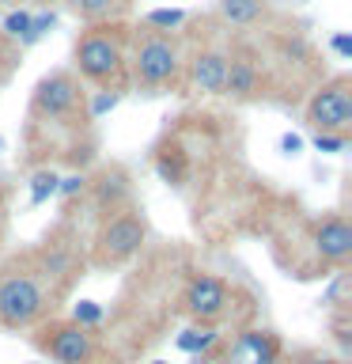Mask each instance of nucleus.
<instances>
[{
  "mask_svg": "<svg viewBox=\"0 0 352 364\" xmlns=\"http://www.w3.org/2000/svg\"><path fill=\"white\" fill-rule=\"evenodd\" d=\"M45 311V289L34 273H4L0 277V326L19 330L38 323Z\"/></svg>",
  "mask_w": 352,
  "mask_h": 364,
  "instance_id": "obj_1",
  "label": "nucleus"
},
{
  "mask_svg": "<svg viewBox=\"0 0 352 364\" xmlns=\"http://www.w3.org/2000/svg\"><path fill=\"white\" fill-rule=\"evenodd\" d=\"M178 46L167 38V34H144L133 50V76L136 84L144 87H163L178 76Z\"/></svg>",
  "mask_w": 352,
  "mask_h": 364,
  "instance_id": "obj_2",
  "label": "nucleus"
},
{
  "mask_svg": "<svg viewBox=\"0 0 352 364\" xmlns=\"http://www.w3.org/2000/svg\"><path fill=\"white\" fill-rule=\"evenodd\" d=\"M121 46L114 34L102 31H87L84 38L76 42V68L84 80H95V84H106V80L121 76Z\"/></svg>",
  "mask_w": 352,
  "mask_h": 364,
  "instance_id": "obj_3",
  "label": "nucleus"
},
{
  "mask_svg": "<svg viewBox=\"0 0 352 364\" xmlns=\"http://www.w3.org/2000/svg\"><path fill=\"white\" fill-rule=\"evenodd\" d=\"M144 239H148V224H144V216H136V213H118V216H110L106 224H102V232H99V262H106V266H118V262H129L136 250L144 247Z\"/></svg>",
  "mask_w": 352,
  "mask_h": 364,
  "instance_id": "obj_4",
  "label": "nucleus"
},
{
  "mask_svg": "<svg viewBox=\"0 0 352 364\" xmlns=\"http://www.w3.org/2000/svg\"><path fill=\"white\" fill-rule=\"evenodd\" d=\"M307 122L314 133H345L352 122V87L348 80H334V84L318 87L314 99L307 102Z\"/></svg>",
  "mask_w": 352,
  "mask_h": 364,
  "instance_id": "obj_5",
  "label": "nucleus"
},
{
  "mask_svg": "<svg viewBox=\"0 0 352 364\" xmlns=\"http://www.w3.org/2000/svg\"><path fill=\"white\" fill-rule=\"evenodd\" d=\"M227 284L212 273H197L189 284H186V311L197 318V323H216L224 311H227Z\"/></svg>",
  "mask_w": 352,
  "mask_h": 364,
  "instance_id": "obj_6",
  "label": "nucleus"
},
{
  "mask_svg": "<svg viewBox=\"0 0 352 364\" xmlns=\"http://www.w3.org/2000/svg\"><path fill=\"white\" fill-rule=\"evenodd\" d=\"M79 102V84L68 73H53L34 87V114L42 118H65Z\"/></svg>",
  "mask_w": 352,
  "mask_h": 364,
  "instance_id": "obj_7",
  "label": "nucleus"
},
{
  "mask_svg": "<svg viewBox=\"0 0 352 364\" xmlns=\"http://www.w3.org/2000/svg\"><path fill=\"white\" fill-rule=\"evenodd\" d=\"M42 346L50 349V357L57 364H91V357H95V338H91V330L76 326V323L53 326Z\"/></svg>",
  "mask_w": 352,
  "mask_h": 364,
  "instance_id": "obj_8",
  "label": "nucleus"
},
{
  "mask_svg": "<svg viewBox=\"0 0 352 364\" xmlns=\"http://www.w3.org/2000/svg\"><path fill=\"white\" fill-rule=\"evenodd\" d=\"M314 250L322 262H334V266L348 262L352 258V224L345 216H326V220H318L314 224Z\"/></svg>",
  "mask_w": 352,
  "mask_h": 364,
  "instance_id": "obj_9",
  "label": "nucleus"
},
{
  "mask_svg": "<svg viewBox=\"0 0 352 364\" xmlns=\"http://www.w3.org/2000/svg\"><path fill=\"white\" fill-rule=\"evenodd\" d=\"M280 360V341L269 330H243L227 346V364H277Z\"/></svg>",
  "mask_w": 352,
  "mask_h": 364,
  "instance_id": "obj_10",
  "label": "nucleus"
},
{
  "mask_svg": "<svg viewBox=\"0 0 352 364\" xmlns=\"http://www.w3.org/2000/svg\"><path fill=\"white\" fill-rule=\"evenodd\" d=\"M224 76H227V57L216 50H204L189 61V80L204 95H224Z\"/></svg>",
  "mask_w": 352,
  "mask_h": 364,
  "instance_id": "obj_11",
  "label": "nucleus"
},
{
  "mask_svg": "<svg viewBox=\"0 0 352 364\" xmlns=\"http://www.w3.org/2000/svg\"><path fill=\"white\" fill-rule=\"evenodd\" d=\"M261 91V73L254 61L246 57H235L227 61V76H224V95H235V99H250Z\"/></svg>",
  "mask_w": 352,
  "mask_h": 364,
  "instance_id": "obj_12",
  "label": "nucleus"
},
{
  "mask_svg": "<svg viewBox=\"0 0 352 364\" xmlns=\"http://www.w3.org/2000/svg\"><path fill=\"white\" fill-rule=\"evenodd\" d=\"M129 201V178L121 175V171H106V175L99 178V186H95V205L102 213H118L121 205Z\"/></svg>",
  "mask_w": 352,
  "mask_h": 364,
  "instance_id": "obj_13",
  "label": "nucleus"
},
{
  "mask_svg": "<svg viewBox=\"0 0 352 364\" xmlns=\"http://www.w3.org/2000/svg\"><path fill=\"white\" fill-rule=\"evenodd\" d=\"M216 330H212V323H197V326H186L178 334V349L182 353H189V357H201V353H209L212 346H216Z\"/></svg>",
  "mask_w": 352,
  "mask_h": 364,
  "instance_id": "obj_14",
  "label": "nucleus"
},
{
  "mask_svg": "<svg viewBox=\"0 0 352 364\" xmlns=\"http://www.w3.org/2000/svg\"><path fill=\"white\" fill-rule=\"evenodd\" d=\"M261 11H265L261 0H220V16L231 27H250V23L261 19Z\"/></svg>",
  "mask_w": 352,
  "mask_h": 364,
  "instance_id": "obj_15",
  "label": "nucleus"
},
{
  "mask_svg": "<svg viewBox=\"0 0 352 364\" xmlns=\"http://www.w3.org/2000/svg\"><path fill=\"white\" fill-rule=\"evenodd\" d=\"M155 171L170 186H182V178H186V156H182V148H163L155 159Z\"/></svg>",
  "mask_w": 352,
  "mask_h": 364,
  "instance_id": "obj_16",
  "label": "nucleus"
},
{
  "mask_svg": "<svg viewBox=\"0 0 352 364\" xmlns=\"http://www.w3.org/2000/svg\"><path fill=\"white\" fill-rule=\"evenodd\" d=\"M42 266L50 277H68L72 273V255H68L65 247H45L42 250Z\"/></svg>",
  "mask_w": 352,
  "mask_h": 364,
  "instance_id": "obj_17",
  "label": "nucleus"
},
{
  "mask_svg": "<svg viewBox=\"0 0 352 364\" xmlns=\"http://www.w3.org/2000/svg\"><path fill=\"white\" fill-rule=\"evenodd\" d=\"M72 4V11L79 19H87V23H95V19H102V16H110L114 8H118V0H68Z\"/></svg>",
  "mask_w": 352,
  "mask_h": 364,
  "instance_id": "obj_18",
  "label": "nucleus"
},
{
  "mask_svg": "<svg viewBox=\"0 0 352 364\" xmlns=\"http://www.w3.org/2000/svg\"><path fill=\"white\" fill-rule=\"evenodd\" d=\"M57 193V175L53 171H34L31 175V205H42Z\"/></svg>",
  "mask_w": 352,
  "mask_h": 364,
  "instance_id": "obj_19",
  "label": "nucleus"
},
{
  "mask_svg": "<svg viewBox=\"0 0 352 364\" xmlns=\"http://www.w3.org/2000/svg\"><path fill=\"white\" fill-rule=\"evenodd\" d=\"M144 23H148V27H155V31H175V27L186 23V11H182V8H155V11H148V16H144Z\"/></svg>",
  "mask_w": 352,
  "mask_h": 364,
  "instance_id": "obj_20",
  "label": "nucleus"
},
{
  "mask_svg": "<svg viewBox=\"0 0 352 364\" xmlns=\"http://www.w3.org/2000/svg\"><path fill=\"white\" fill-rule=\"evenodd\" d=\"M72 323L84 326V330L99 326V323H102V307H99L95 300H79V304L72 307Z\"/></svg>",
  "mask_w": 352,
  "mask_h": 364,
  "instance_id": "obj_21",
  "label": "nucleus"
},
{
  "mask_svg": "<svg viewBox=\"0 0 352 364\" xmlns=\"http://www.w3.org/2000/svg\"><path fill=\"white\" fill-rule=\"evenodd\" d=\"M27 27H31V11H27V8L8 11V16H4V34H8V38H23V34H27Z\"/></svg>",
  "mask_w": 352,
  "mask_h": 364,
  "instance_id": "obj_22",
  "label": "nucleus"
},
{
  "mask_svg": "<svg viewBox=\"0 0 352 364\" xmlns=\"http://www.w3.org/2000/svg\"><path fill=\"white\" fill-rule=\"evenodd\" d=\"M50 27H53V11H45V16H31V27H27V34L19 38V46H34Z\"/></svg>",
  "mask_w": 352,
  "mask_h": 364,
  "instance_id": "obj_23",
  "label": "nucleus"
},
{
  "mask_svg": "<svg viewBox=\"0 0 352 364\" xmlns=\"http://www.w3.org/2000/svg\"><path fill=\"white\" fill-rule=\"evenodd\" d=\"M118 102H121V91H95V99H91V118H102V114H106V110H114V107H118Z\"/></svg>",
  "mask_w": 352,
  "mask_h": 364,
  "instance_id": "obj_24",
  "label": "nucleus"
},
{
  "mask_svg": "<svg viewBox=\"0 0 352 364\" xmlns=\"http://www.w3.org/2000/svg\"><path fill=\"white\" fill-rule=\"evenodd\" d=\"M345 144H348L345 133H314V148H318V152H326V156L345 152Z\"/></svg>",
  "mask_w": 352,
  "mask_h": 364,
  "instance_id": "obj_25",
  "label": "nucleus"
},
{
  "mask_svg": "<svg viewBox=\"0 0 352 364\" xmlns=\"http://www.w3.org/2000/svg\"><path fill=\"white\" fill-rule=\"evenodd\" d=\"M84 186H87V178H84V175L57 178V193H61V198H76V193H84Z\"/></svg>",
  "mask_w": 352,
  "mask_h": 364,
  "instance_id": "obj_26",
  "label": "nucleus"
},
{
  "mask_svg": "<svg viewBox=\"0 0 352 364\" xmlns=\"http://www.w3.org/2000/svg\"><path fill=\"white\" fill-rule=\"evenodd\" d=\"M280 152H288V156H299V152H303V136H295V133H284V136H280Z\"/></svg>",
  "mask_w": 352,
  "mask_h": 364,
  "instance_id": "obj_27",
  "label": "nucleus"
},
{
  "mask_svg": "<svg viewBox=\"0 0 352 364\" xmlns=\"http://www.w3.org/2000/svg\"><path fill=\"white\" fill-rule=\"evenodd\" d=\"M334 50H337L341 57H352V38H348L345 31H341V34H334Z\"/></svg>",
  "mask_w": 352,
  "mask_h": 364,
  "instance_id": "obj_28",
  "label": "nucleus"
},
{
  "mask_svg": "<svg viewBox=\"0 0 352 364\" xmlns=\"http://www.w3.org/2000/svg\"><path fill=\"white\" fill-rule=\"evenodd\" d=\"M307 364H345L341 357H322V353H318V357H307Z\"/></svg>",
  "mask_w": 352,
  "mask_h": 364,
  "instance_id": "obj_29",
  "label": "nucleus"
},
{
  "mask_svg": "<svg viewBox=\"0 0 352 364\" xmlns=\"http://www.w3.org/2000/svg\"><path fill=\"white\" fill-rule=\"evenodd\" d=\"M0 205H4V190H0Z\"/></svg>",
  "mask_w": 352,
  "mask_h": 364,
  "instance_id": "obj_30",
  "label": "nucleus"
},
{
  "mask_svg": "<svg viewBox=\"0 0 352 364\" xmlns=\"http://www.w3.org/2000/svg\"><path fill=\"white\" fill-rule=\"evenodd\" d=\"M152 364H167V360H152Z\"/></svg>",
  "mask_w": 352,
  "mask_h": 364,
  "instance_id": "obj_31",
  "label": "nucleus"
},
{
  "mask_svg": "<svg viewBox=\"0 0 352 364\" xmlns=\"http://www.w3.org/2000/svg\"><path fill=\"white\" fill-rule=\"evenodd\" d=\"M0 148H4V136H0Z\"/></svg>",
  "mask_w": 352,
  "mask_h": 364,
  "instance_id": "obj_32",
  "label": "nucleus"
},
{
  "mask_svg": "<svg viewBox=\"0 0 352 364\" xmlns=\"http://www.w3.org/2000/svg\"><path fill=\"white\" fill-rule=\"evenodd\" d=\"M0 4H8V0H0Z\"/></svg>",
  "mask_w": 352,
  "mask_h": 364,
  "instance_id": "obj_33",
  "label": "nucleus"
},
{
  "mask_svg": "<svg viewBox=\"0 0 352 364\" xmlns=\"http://www.w3.org/2000/svg\"><path fill=\"white\" fill-rule=\"evenodd\" d=\"M31 364H38V360H31Z\"/></svg>",
  "mask_w": 352,
  "mask_h": 364,
  "instance_id": "obj_34",
  "label": "nucleus"
}]
</instances>
